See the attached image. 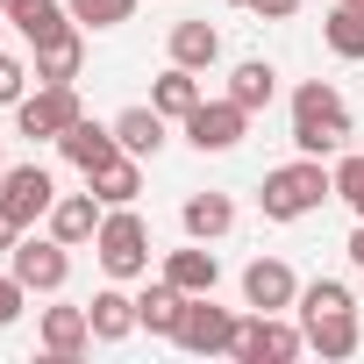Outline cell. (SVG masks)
<instances>
[{"instance_id":"6da1fadb","label":"cell","mask_w":364,"mask_h":364,"mask_svg":"<svg viewBox=\"0 0 364 364\" xmlns=\"http://www.w3.org/2000/svg\"><path fill=\"white\" fill-rule=\"evenodd\" d=\"M350 143V107L328 79H300L293 86V150L300 157H343Z\"/></svg>"},{"instance_id":"7a4b0ae2","label":"cell","mask_w":364,"mask_h":364,"mask_svg":"<svg viewBox=\"0 0 364 364\" xmlns=\"http://www.w3.org/2000/svg\"><path fill=\"white\" fill-rule=\"evenodd\" d=\"M321 200H336V171H328L321 157H293V164L264 171V186H257L264 222H300V215H314Z\"/></svg>"},{"instance_id":"3957f363","label":"cell","mask_w":364,"mask_h":364,"mask_svg":"<svg viewBox=\"0 0 364 364\" xmlns=\"http://www.w3.org/2000/svg\"><path fill=\"white\" fill-rule=\"evenodd\" d=\"M93 257L107 279H143L150 272V229L136 208H107L100 215V236H93Z\"/></svg>"},{"instance_id":"277c9868","label":"cell","mask_w":364,"mask_h":364,"mask_svg":"<svg viewBox=\"0 0 364 364\" xmlns=\"http://www.w3.org/2000/svg\"><path fill=\"white\" fill-rule=\"evenodd\" d=\"M236 328H243V314L236 307H215V293H193L186 300V314H178V350L186 357H236Z\"/></svg>"},{"instance_id":"5b68a950","label":"cell","mask_w":364,"mask_h":364,"mask_svg":"<svg viewBox=\"0 0 364 364\" xmlns=\"http://www.w3.org/2000/svg\"><path fill=\"white\" fill-rule=\"evenodd\" d=\"M79 114H86V107H79V86H36V93L15 100V136H29V143H58Z\"/></svg>"},{"instance_id":"8992f818","label":"cell","mask_w":364,"mask_h":364,"mask_svg":"<svg viewBox=\"0 0 364 364\" xmlns=\"http://www.w3.org/2000/svg\"><path fill=\"white\" fill-rule=\"evenodd\" d=\"M50 208H58V178L43 164H8V178H0V215L15 229H36V222H50Z\"/></svg>"},{"instance_id":"52a82bcc","label":"cell","mask_w":364,"mask_h":364,"mask_svg":"<svg viewBox=\"0 0 364 364\" xmlns=\"http://www.w3.org/2000/svg\"><path fill=\"white\" fill-rule=\"evenodd\" d=\"M8 272L29 286V293H65V279H72V243H58V236H22L15 250H8Z\"/></svg>"},{"instance_id":"ba28073f","label":"cell","mask_w":364,"mask_h":364,"mask_svg":"<svg viewBox=\"0 0 364 364\" xmlns=\"http://www.w3.org/2000/svg\"><path fill=\"white\" fill-rule=\"evenodd\" d=\"M178 129H186V143H193L200 157H208V150L222 157V150H236V143L250 136V107L222 93V100H200V107H193L186 122H178Z\"/></svg>"},{"instance_id":"9c48e42d","label":"cell","mask_w":364,"mask_h":364,"mask_svg":"<svg viewBox=\"0 0 364 364\" xmlns=\"http://www.w3.org/2000/svg\"><path fill=\"white\" fill-rule=\"evenodd\" d=\"M300 350H307V328H293L286 314H257L250 307V321L236 328V364H286Z\"/></svg>"},{"instance_id":"30bf717a","label":"cell","mask_w":364,"mask_h":364,"mask_svg":"<svg viewBox=\"0 0 364 364\" xmlns=\"http://www.w3.org/2000/svg\"><path fill=\"white\" fill-rule=\"evenodd\" d=\"M243 307H257V314H286V307H300V279H293V264H286V257H250V264H243Z\"/></svg>"},{"instance_id":"8fae6325","label":"cell","mask_w":364,"mask_h":364,"mask_svg":"<svg viewBox=\"0 0 364 364\" xmlns=\"http://www.w3.org/2000/svg\"><path fill=\"white\" fill-rule=\"evenodd\" d=\"M36 343H43V357H58V364L86 357V350H93V321H86V307H43Z\"/></svg>"},{"instance_id":"7c38bea8","label":"cell","mask_w":364,"mask_h":364,"mask_svg":"<svg viewBox=\"0 0 364 364\" xmlns=\"http://www.w3.org/2000/svg\"><path fill=\"white\" fill-rule=\"evenodd\" d=\"M36 86H79V72H86V29L72 22L65 36H50V43H36Z\"/></svg>"},{"instance_id":"4fadbf2b","label":"cell","mask_w":364,"mask_h":364,"mask_svg":"<svg viewBox=\"0 0 364 364\" xmlns=\"http://www.w3.org/2000/svg\"><path fill=\"white\" fill-rule=\"evenodd\" d=\"M300 328H307V350H314V357H328V364L357 357V343H364L357 307H336V314H300Z\"/></svg>"},{"instance_id":"5bb4252c","label":"cell","mask_w":364,"mask_h":364,"mask_svg":"<svg viewBox=\"0 0 364 364\" xmlns=\"http://www.w3.org/2000/svg\"><path fill=\"white\" fill-rule=\"evenodd\" d=\"M58 150H65V164H79V171H100L107 157H122V143H114V122H93V114H79V122L58 136Z\"/></svg>"},{"instance_id":"9a60e30c","label":"cell","mask_w":364,"mask_h":364,"mask_svg":"<svg viewBox=\"0 0 364 364\" xmlns=\"http://www.w3.org/2000/svg\"><path fill=\"white\" fill-rule=\"evenodd\" d=\"M86 321H93V343H129V336L143 328V321H136V293H122V279L86 300Z\"/></svg>"},{"instance_id":"2e32d148","label":"cell","mask_w":364,"mask_h":364,"mask_svg":"<svg viewBox=\"0 0 364 364\" xmlns=\"http://www.w3.org/2000/svg\"><path fill=\"white\" fill-rule=\"evenodd\" d=\"M164 279H171L178 293H215V286H222V257L186 236V250H164Z\"/></svg>"},{"instance_id":"e0dca14e","label":"cell","mask_w":364,"mask_h":364,"mask_svg":"<svg viewBox=\"0 0 364 364\" xmlns=\"http://www.w3.org/2000/svg\"><path fill=\"white\" fill-rule=\"evenodd\" d=\"M178 229H186L193 243H222L236 229V200L229 193H186V208H178Z\"/></svg>"},{"instance_id":"ac0fdd59","label":"cell","mask_w":364,"mask_h":364,"mask_svg":"<svg viewBox=\"0 0 364 364\" xmlns=\"http://www.w3.org/2000/svg\"><path fill=\"white\" fill-rule=\"evenodd\" d=\"M100 215H107V208L93 200V186H86V193H58V208H50V236L79 250V243L100 236Z\"/></svg>"},{"instance_id":"d6986e66","label":"cell","mask_w":364,"mask_h":364,"mask_svg":"<svg viewBox=\"0 0 364 364\" xmlns=\"http://www.w3.org/2000/svg\"><path fill=\"white\" fill-rule=\"evenodd\" d=\"M200 100H208V93H200V72H186V65H164V72L150 79V107H157L164 122H186Z\"/></svg>"},{"instance_id":"ffe728a7","label":"cell","mask_w":364,"mask_h":364,"mask_svg":"<svg viewBox=\"0 0 364 364\" xmlns=\"http://www.w3.org/2000/svg\"><path fill=\"white\" fill-rule=\"evenodd\" d=\"M86 186H93V200L100 208H136V193H143V157H107L100 171H86Z\"/></svg>"},{"instance_id":"44dd1931","label":"cell","mask_w":364,"mask_h":364,"mask_svg":"<svg viewBox=\"0 0 364 364\" xmlns=\"http://www.w3.org/2000/svg\"><path fill=\"white\" fill-rule=\"evenodd\" d=\"M8 22H15V36L36 50V43H50V36H65V29H72V8H65V0H15Z\"/></svg>"},{"instance_id":"7402d4cb","label":"cell","mask_w":364,"mask_h":364,"mask_svg":"<svg viewBox=\"0 0 364 364\" xmlns=\"http://www.w3.org/2000/svg\"><path fill=\"white\" fill-rule=\"evenodd\" d=\"M186 300H193V293H178L171 279H157V286L136 293V321H143L150 336H178V314H186Z\"/></svg>"},{"instance_id":"603a6c76","label":"cell","mask_w":364,"mask_h":364,"mask_svg":"<svg viewBox=\"0 0 364 364\" xmlns=\"http://www.w3.org/2000/svg\"><path fill=\"white\" fill-rule=\"evenodd\" d=\"M164 129H171V122H164L157 107H122V114H114V143H122L129 157H157V150H164Z\"/></svg>"},{"instance_id":"cb8c5ba5","label":"cell","mask_w":364,"mask_h":364,"mask_svg":"<svg viewBox=\"0 0 364 364\" xmlns=\"http://www.w3.org/2000/svg\"><path fill=\"white\" fill-rule=\"evenodd\" d=\"M171 65H186V72L222 65V29H215V22H178V29H171Z\"/></svg>"},{"instance_id":"d4e9b609","label":"cell","mask_w":364,"mask_h":364,"mask_svg":"<svg viewBox=\"0 0 364 364\" xmlns=\"http://www.w3.org/2000/svg\"><path fill=\"white\" fill-rule=\"evenodd\" d=\"M321 43L343 58V65H357L364 58V8H350V0H336V8L321 15Z\"/></svg>"},{"instance_id":"484cf974","label":"cell","mask_w":364,"mask_h":364,"mask_svg":"<svg viewBox=\"0 0 364 364\" xmlns=\"http://www.w3.org/2000/svg\"><path fill=\"white\" fill-rule=\"evenodd\" d=\"M272 93H279V65H272V58H243V65L229 72V100H243L250 114L272 107Z\"/></svg>"},{"instance_id":"4316f807","label":"cell","mask_w":364,"mask_h":364,"mask_svg":"<svg viewBox=\"0 0 364 364\" xmlns=\"http://www.w3.org/2000/svg\"><path fill=\"white\" fill-rule=\"evenodd\" d=\"M65 8H72L79 29H122V22H136V0H65Z\"/></svg>"},{"instance_id":"83f0119b","label":"cell","mask_w":364,"mask_h":364,"mask_svg":"<svg viewBox=\"0 0 364 364\" xmlns=\"http://www.w3.org/2000/svg\"><path fill=\"white\" fill-rule=\"evenodd\" d=\"M336 200L364 222V150H350V157H336Z\"/></svg>"},{"instance_id":"f1b7e54d","label":"cell","mask_w":364,"mask_h":364,"mask_svg":"<svg viewBox=\"0 0 364 364\" xmlns=\"http://www.w3.org/2000/svg\"><path fill=\"white\" fill-rule=\"evenodd\" d=\"M336 307H357L343 279H307L300 286V314H336Z\"/></svg>"},{"instance_id":"f546056e","label":"cell","mask_w":364,"mask_h":364,"mask_svg":"<svg viewBox=\"0 0 364 364\" xmlns=\"http://www.w3.org/2000/svg\"><path fill=\"white\" fill-rule=\"evenodd\" d=\"M29 79H36V65H22V58L0 50V107H15V100L29 93Z\"/></svg>"},{"instance_id":"4dcf8cb0","label":"cell","mask_w":364,"mask_h":364,"mask_svg":"<svg viewBox=\"0 0 364 364\" xmlns=\"http://www.w3.org/2000/svg\"><path fill=\"white\" fill-rule=\"evenodd\" d=\"M22 307H29V286H22L15 272H0V328H15V321H22Z\"/></svg>"},{"instance_id":"1f68e13d","label":"cell","mask_w":364,"mask_h":364,"mask_svg":"<svg viewBox=\"0 0 364 364\" xmlns=\"http://www.w3.org/2000/svg\"><path fill=\"white\" fill-rule=\"evenodd\" d=\"M250 15H257V22H293L300 0H250Z\"/></svg>"},{"instance_id":"d6a6232c","label":"cell","mask_w":364,"mask_h":364,"mask_svg":"<svg viewBox=\"0 0 364 364\" xmlns=\"http://www.w3.org/2000/svg\"><path fill=\"white\" fill-rule=\"evenodd\" d=\"M343 250H350V264H357V279H364V222L350 229V243H343Z\"/></svg>"},{"instance_id":"836d02e7","label":"cell","mask_w":364,"mask_h":364,"mask_svg":"<svg viewBox=\"0 0 364 364\" xmlns=\"http://www.w3.org/2000/svg\"><path fill=\"white\" fill-rule=\"evenodd\" d=\"M8 29H15V22H8V8H0V36H8Z\"/></svg>"},{"instance_id":"e575fe53","label":"cell","mask_w":364,"mask_h":364,"mask_svg":"<svg viewBox=\"0 0 364 364\" xmlns=\"http://www.w3.org/2000/svg\"><path fill=\"white\" fill-rule=\"evenodd\" d=\"M0 178H8V150H0Z\"/></svg>"},{"instance_id":"d590c367","label":"cell","mask_w":364,"mask_h":364,"mask_svg":"<svg viewBox=\"0 0 364 364\" xmlns=\"http://www.w3.org/2000/svg\"><path fill=\"white\" fill-rule=\"evenodd\" d=\"M229 8H250V0H229Z\"/></svg>"},{"instance_id":"8d00e7d4","label":"cell","mask_w":364,"mask_h":364,"mask_svg":"<svg viewBox=\"0 0 364 364\" xmlns=\"http://www.w3.org/2000/svg\"><path fill=\"white\" fill-rule=\"evenodd\" d=\"M0 8H15V0H0Z\"/></svg>"},{"instance_id":"74e56055","label":"cell","mask_w":364,"mask_h":364,"mask_svg":"<svg viewBox=\"0 0 364 364\" xmlns=\"http://www.w3.org/2000/svg\"><path fill=\"white\" fill-rule=\"evenodd\" d=\"M350 8H364V0H350Z\"/></svg>"}]
</instances>
